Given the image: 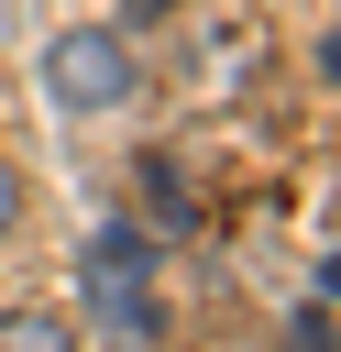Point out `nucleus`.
<instances>
[{"instance_id":"obj_3","label":"nucleus","mask_w":341,"mask_h":352,"mask_svg":"<svg viewBox=\"0 0 341 352\" xmlns=\"http://www.w3.org/2000/svg\"><path fill=\"white\" fill-rule=\"evenodd\" d=\"M143 198H154V220H165V231H187V220H198V198H187V165H176V154H143Z\"/></svg>"},{"instance_id":"obj_4","label":"nucleus","mask_w":341,"mask_h":352,"mask_svg":"<svg viewBox=\"0 0 341 352\" xmlns=\"http://www.w3.org/2000/svg\"><path fill=\"white\" fill-rule=\"evenodd\" d=\"M0 352H77V330H66L55 308H11V319H0Z\"/></svg>"},{"instance_id":"obj_6","label":"nucleus","mask_w":341,"mask_h":352,"mask_svg":"<svg viewBox=\"0 0 341 352\" xmlns=\"http://www.w3.org/2000/svg\"><path fill=\"white\" fill-rule=\"evenodd\" d=\"M11 220H22V165L0 154V231H11Z\"/></svg>"},{"instance_id":"obj_8","label":"nucleus","mask_w":341,"mask_h":352,"mask_svg":"<svg viewBox=\"0 0 341 352\" xmlns=\"http://www.w3.org/2000/svg\"><path fill=\"white\" fill-rule=\"evenodd\" d=\"M121 11H132V22H154V11H176V0H121Z\"/></svg>"},{"instance_id":"obj_5","label":"nucleus","mask_w":341,"mask_h":352,"mask_svg":"<svg viewBox=\"0 0 341 352\" xmlns=\"http://www.w3.org/2000/svg\"><path fill=\"white\" fill-rule=\"evenodd\" d=\"M275 352H341V330H330V308H297V319H286V341H275Z\"/></svg>"},{"instance_id":"obj_7","label":"nucleus","mask_w":341,"mask_h":352,"mask_svg":"<svg viewBox=\"0 0 341 352\" xmlns=\"http://www.w3.org/2000/svg\"><path fill=\"white\" fill-rule=\"evenodd\" d=\"M319 77H341V33H319Z\"/></svg>"},{"instance_id":"obj_1","label":"nucleus","mask_w":341,"mask_h":352,"mask_svg":"<svg viewBox=\"0 0 341 352\" xmlns=\"http://www.w3.org/2000/svg\"><path fill=\"white\" fill-rule=\"evenodd\" d=\"M44 88H55V110H77V121L121 110V99L143 88V66H132V33H121V22H66V33L44 44Z\"/></svg>"},{"instance_id":"obj_2","label":"nucleus","mask_w":341,"mask_h":352,"mask_svg":"<svg viewBox=\"0 0 341 352\" xmlns=\"http://www.w3.org/2000/svg\"><path fill=\"white\" fill-rule=\"evenodd\" d=\"M143 264H154V242H143L132 220H110V231L88 242V286H99L110 308H132V319H143Z\"/></svg>"}]
</instances>
